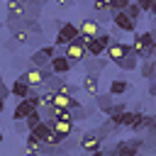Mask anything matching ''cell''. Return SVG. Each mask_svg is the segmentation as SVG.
<instances>
[{"label": "cell", "mask_w": 156, "mask_h": 156, "mask_svg": "<svg viewBox=\"0 0 156 156\" xmlns=\"http://www.w3.org/2000/svg\"><path fill=\"white\" fill-rule=\"evenodd\" d=\"M29 61H32V66H34V68H44V66H49V63H51V58H49L41 49H37V51L29 56Z\"/></svg>", "instance_id": "cell-21"}, {"label": "cell", "mask_w": 156, "mask_h": 156, "mask_svg": "<svg viewBox=\"0 0 156 156\" xmlns=\"http://www.w3.org/2000/svg\"><path fill=\"white\" fill-rule=\"evenodd\" d=\"M102 2H105V5H107V7H110V5H112V0H102Z\"/></svg>", "instance_id": "cell-31"}, {"label": "cell", "mask_w": 156, "mask_h": 156, "mask_svg": "<svg viewBox=\"0 0 156 156\" xmlns=\"http://www.w3.org/2000/svg\"><path fill=\"white\" fill-rule=\"evenodd\" d=\"M24 156H41V154H24Z\"/></svg>", "instance_id": "cell-32"}, {"label": "cell", "mask_w": 156, "mask_h": 156, "mask_svg": "<svg viewBox=\"0 0 156 156\" xmlns=\"http://www.w3.org/2000/svg\"><path fill=\"white\" fill-rule=\"evenodd\" d=\"M95 102H98V110H102L105 115L115 107V95H110V93H100L98 98H95Z\"/></svg>", "instance_id": "cell-19"}, {"label": "cell", "mask_w": 156, "mask_h": 156, "mask_svg": "<svg viewBox=\"0 0 156 156\" xmlns=\"http://www.w3.org/2000/svg\"><path fill=\"white\" fill-rule=\"evenodd\" d=\"M12 39H15L17 44H27V41H32V32H29V29H20V32L12 34Z\"/></svg>", "instance_id": "cell-26"}, {"label": "cell", "mask_w": 156, "mask_h": 156, "mask_svg": "<svg viewBox=\"0 0 156 156\" xmlns=\"http://www.w3.org/2000/svg\"><path fill=\"white\" fill-rule=\"evenodd\" d=\"M107 63H112L110 58H95V56H88L85 61H83V66H85V73H100Z\"/></svg>", "instance_id": "cell-13"}, {"label": "cell", "mask_w": 156, "mask_h": 156, "mask_svg": "<svg viewBox=\"0 0 156 156\" xmlns=\"http://www.w3.org/2000/svg\"><path fill=\"white\" fill-rule=\"evenodd\" d=\"M44 2H49V0H44Z\"/></svg>", "instance_id": "cell-34"}, {"label": "cell", "mask_w": 156, "mask_h": 156, "mask_svg": "<svg viewBox=\"0 0 156 156\" xmlns=\"http://www.w3.org/2000/svg\"><path fill=\"white\" fill-rule=\"evenodd\" d=\"M134 0H112V5H110V12L115 15V12H124L129 5H132Z\"/></svg>", "instance_id": "cell-25"}, {"label": "cell", "mask_w": 156, "mask_h": 156, "mask_svg": "<svg viewBox=\"0 0 156 156\" xmlns=\"http://www.w3.org/2000/svg\"><path fill=\"white\" fill-rule=\"evenodd\" d=\"M129 54H132V44H124V41H112L105 56H107L112 63H119V61H122L124 56H129Z\"/></svg>", "instance_id": "cell-4"}, {"label": "cell", "mask_w": 156, "mask_h": 156, "mask_svg": "<svg viewBox=\"0 0 156 156\" xmlns=\"http://www.w3.org/2000/svg\"><path fill=\"white\" fill-rule=\"evenodd\" d=\"M88 56H90V54H88V49H85L83 44H78V41H73V44H68V46H66V58H68L71 63H83Z\"/></svg>", "instance_id": "cell-7"}, {"label": "cell", "mask_w": 156, "mask_h": 156, "mask_svg": "<svg viewBox=\"0 0 156 156\" xmlns=\"http://www.w3.org/2000/svg\"><path fill=\"white\" fill-rule=\"evenodd\" d=\"M83 90H85L88 95H93V98L100 95V78H98V73H85V78H83Z\"/></svg>", "instance_id": "cell-10"}, {"label": "cell", "mask_w": 156, "mask_h": 156, "mask_svg": "<svg viewBox=\"0 0 156 156\" xmlns=\"http://www.w3.org/2000/svg\"><path fill=\"white\" fill-rule=\"evenodd\" d=\"M136 63H139V56L132 51V54H129V56H124V58H122L117 66H119L122 71H134V68H136Z\"/></svg>", "instance_id": "cell-23"}, {"label": "cell", "mask_w": 156, "mask_h": 156, "mask_svg": "<svg viewBox=\"0 0 156 156\" xmlns=\"http://www.w3.org/2000/svg\"><path fill=\"white\" fill-rule=\"evenodd\" d=\"M54 107H56V110H78V107H80V102H78L73 95L56 93V95H54Z\"/></svg>", "instance_id": "cell-8"}, {"label": "cell", "mask_w": 156, "mask_h": 156, "mask_svg": "<svg viewBox=\"0 0 156 156\" xmlns=\"http://www.w3.org/2000/svg\"><path fill=\"white\" fill-rule=\"evenodd\" d=\"M95 132H98V136H100V139L105 141L107 136H115V134L119 132V124H115V122H112V119L107 117V119H105V122H102V124H100V127H98Z\"/></svg>", "instance_id": "cell-16"}, {"label": "cell", "mask_w": 156, "mask_h": 156, "mask_svg": "<svg viewBox=\"0 0 156 156\" xmlns=\"http://www.w3.org/2000/svg\"><path fill=\"white\" fill-rule=\"evenodd\" d=\"M10 88H12V98H17V102H20V100H27V98L32 95V90H34V88H29L24 80H20V78H17Z\"/></svg>", "instance_id": "cell-14"}, {"label": "cell", "mask_w": 156, "mask_h": 156, "mask_svg": "<svg viewBox=\"0 0 156 156\" xmlns=\"http://www.w3.org/2000/svg\"><path fill=\"white\" fill-rule=\"evenodd\" d=\"M5 2H10V0H5Z\"/></svg>", "instance_id": "cell-33"}, {"label": "cell", "mask_w": 156, "mask_h": 156, "mask_svg": "<svg viewBox=\"0 0 156 156\" xmlns=\"http://www.w3.org/2000/svg\"><path fill=\"white\" fill-rule=\"evenodd\" d=\"M51 68H54V73H56V76H66V73L73 68V63L66 58V54H63V56L58 54V56H54V58H51Z\"/></svg>", "instance_id": "cell-12"}, {"label": "cell", "mask_w": 156, "mask_h": 156, "mask_svg": "<svg viewBox=\"0 0 156 156\" xmlns=\"http://www.w3.org/2000/svg\"><path fill=\"white\" fill-rule=\"evenodd\" d=\"M124 12H127V15H129V17L134 20V22H139V20H141V15H144V10L139 7V2H136V0H134V2H132V5H129V7L124 10Z\"/></svg>", "instance_id": "cell-24"}, {"label": "cell", "mask_w": 156, "mask_h": 156, "mask_svg": "<svg viewBox=\"0 0 156 156\" xmlns=\"http://www.w3.org/2000/svg\"><path fill=\"white\" fill-rule=\"evenodd\" d=\"M80 34H85V37H90V39L100 37V34H102L100 22H98V20H83V24H80Z\"/></svg>", "instance_id": "cell-15"}, {"label": "cell", "mask_w": 156, "mask_h": 156, "mask_svg": "<svg viewBox=\"0 0 156 156\" xmlns=\"http://www.w3.org/2000/svg\"><path fill=\"white\" fill-rule=\"evenodd\" d=\"M88 115H90V110H88V107H83V105H80V107H78V110H76V115H73V119H85V117H88Z\"/></svg>", "instance_id": "cell-27"}, {"label": "cell", "mask_w": 156, "mask_h": 156, "mask_svg": "<svg viewBox=\"0 0 156 156\" xmlns=\"http://www.w3.org/2000/svg\"><path fill=\"white\" fill-rule=\"evenodd\" d=\"M78 34H80V27H76L73 22H63V24L56 29L54 44H56V46H68V44H73V41L78 39Z\"/></svg>", "instance_id": "cell-1"}, {"label": "cell", "mask_w": 156, "mask_h": 156, "mask_svg": "<svg viewBox=\"0 0 156 156\" xmlns=\"http://www.w3.org/2000/svg\"><path fill=\"white\" fill-rule=\"evenodd\" d=\"M24 146H27V154H41V146H44V141H39V139H37L32 132H27Z\"/></svg>", "instance_id": "cell-20"}, {"label": "cell", "mask_w": 156, "mask_h": 156, "mask_svg": "<svg viewBox=\"0 0 156 156\" xmlns=\"http://www.w3.org/2000/svg\"><path fill=\"white\" fill-rule=\"evenodd\" d=\"M151 32H154V37H156V17L151 20Z\"/></svg>", "instance_id": "cell-30"}, {"label": "cell", "mask_w": 156, "mask_h": 156, "mask_svg": "<svg viewBox=\"0 0 156 156\" xmlns=\"http://www.w3.org/2000/svg\"><path fill=\"white\" fill-rule=\"evenodd\" d=\"M127 90H129V83H127L124 78L112 80V83H110V88H107V93H110V95H115V98H117V95H122V93H127Z\"/></svg>", "instance_id": "cell-22"}, {"label": "cell", "mask_w": 156, "mask_h": 156, "mask_svg": "<svg viewBox=\"0 0 156 156\" xmlns=\"http://www.w3.org/2000/svg\"><path fill=\"white\" fill-rule=\"evenodd\" d=\"M20 80H24L29 88H44V83H46V78H44V73H41V68H27L24 73H20Z\"/></svg>", "instance_id": "cell-5"}, {"label": "cell", "mask_w": 156, "mask_h": 156, "mask_svg": "<svg viewBox=\"0 0 156 156\" xmlns=\"http://www.w3.org/2000/svg\"><path fill=\"white\" fill-rule=\"evenodd\" d=\"M141 149V139H127V141H117L110 154L112 156H136V151Z\"/></svg>", "instance_id": "cell-3"}, {"label": "cell", "mask_w": 156, "mask_h": 156, "mask_svg": "<svg viewBox=\"0 0 156 156\" xmlns=\"http://www.w3.org/2000/svg\"><path fill=\"white\" fill-rule=\"evenodd\" d=\"M139 73H141V78L154 80V78H156V61H154V58H141V68H139Z\"/></svg>", "instance_id": "cell-18"}, {"label": "cell", "mask_w": 156, "mask_h": 156, "mask_svg": "<svg viewBox=\"0 0 156 156\" xmlns=\"http://www.w3.org/2000/svg\"><path fill=\"white\" fill-rule=\"evenodd\" d=\"M54 132H56V136L61 139V144L73 134V119H58V122H54Z\"/></svg>", "instance_id": "cell-11"}, {"label": "cell", "mask_w": 156, "mask_h": 156, "mask_svg": "<svg viewBox=\"0 0 156 156\" xmlns=\"http://www.w3.org/2000/svg\"><path fill=\"white\" fill-rule=\"evenodd\" d=\"M112 24L119 27L122 32H134V29H136V22H134L127 12H115V15H112Z\"/></svg>", "instance_id": "cell-9"}, {"label": "cell", "mask_w": 156, "mask_h": 156, "mask_svg": "<svg viewBox=\"0 0 156 156\" xmlns=\"http://www.w3.org/2000/svg\"><path fill=\"white\" fill-rule=\"evenodd\" d=\"M78 146H80L83 151H88V154H95V151L102 149V139L98 136V132H85V134L78 139Z\"/></svg>", "instance_id": "cell-6"}, {"label": "cell", "mask_w": 156, "mask_h": 156, "mask_svg": "<svg viewBox=\"0 0 156 156\" xmlns=\"http://www.w3.org/2000/svg\"><path fill=\"white\" fill-rule=\"evenodd\" d=\"M54 2H58L61 7H68V5H71V0H54Z\"/></svg>", "instance_id": "cell-29"}, {"label": "cell", "mask_w": 156, "mask_h": 156, "mask_svg": "<svg viewBox=\"0 0 156 156\" xmlns=\"http://www.w3.org/2000/svg\"><path fill=\"white\" fill-rule=\"evenodd\" d=\"M37 110H39V105H37L34 100H29V98H27V100H20V102L15 105V110H12V119H15V122H24V119L32 117Z\"/></svg>", "instance_id": "cell-2"}, {"label": "cell", "mask_w": 156, "mask_h": 156, "mask_svg": "<svg viewBox=\"0 0 156 156\" xmlns=\"http://www.w3.org/2000/svg\"><path fill=\"white\" fill-rule=\"evenodd\" d=\"M24 15H27V5H24V2H20V0H10V2H7V17H20V20H24Z\"/></svg>", "instance_id": "cell-17"}, {"label": "cell", "mask_w": 156, "mask_h": 156, "mask_svg": "<svg viewBox=\"0 0 156 156\" xmlns=\"http://www.w3.org/2000/svg\"><path fill=\"white\" fill-rule=\"evenodd\" d=\"M90 156H112V154L105 151V149H100V151H95V154H90Z\"/></svg>", "instance_id": "cell-28"}]
</instances>
